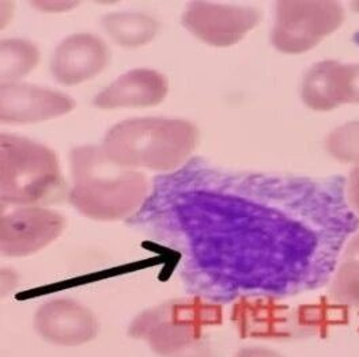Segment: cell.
Instances as JSON below:
<instances>
[{"label": "cell", "mask_w": 359, "mask_h": 357, "mask_svg": "<svg viewBox=\"0 0 359 357\" xmlns=\"http://www.w3.org/2000/svg\"><path fill=\"white\" fill-rule=\"evenodd\" d=\"M13 1H0V27H4L13 17Z\"/></svg>", "instance_id": "21"}, {"label": "cell", "mask_w": 359, "mask_h": 357, "mask_svg": "<svg viewBox=\"0 0 359 357\" xmlns=\"http://www.w3.org/2000/svg\"><path fill=\"white\" fill-rule=\"evenodd\" d=\"M233 357H285L283 355H280L279 352L273 351V349H269L266 346H257V345H253V346H245V348H241L240 351H237L234 354Z\"/></svg>", "instance_id": "20"}, {"label": "cell", "mask_w": 359, "mask_h": 357, "mask_svg": "<svg viewBox=\"0 0 359 357\" xmlns=\"http://www.w3.org/2000/svg\"><path fill=\"white\" fill-rule=\"evenodd\" d=\"M66 219L45 206H17L0 219V251L6 257H26L56 241Z\"/></svg>", "instance_id": "7"}, {"label": "cell", "mask_w": 359, "mask_h": 357, "mask_svg": "<svg viewBox=\"0 0 359 357\" xmlns=\"http://www.w3.org/2000/svg\"><path fill=\"white\" fill-rule=\"evenodd\" d=\"M69 169L72 185L68 201L89 219H128L140 209L149 195L146 176L113 163L101 146L72 148Z\"/></svg>", "instance_id": "1"}, {"label": "cell", "mask_w": 359, "mask_h": 357, "mask_svg": "<svg viewBox=\"0 0 359 357\" xmlns=\"http://www.w3.org/2000/svg\"><path fill=\"white\" fill-rule=\"evenodd\" d=\"M346 200L353 214L359 216V166L351 172L348 177L346 186Z\"/></svg>", "instance_id": "18"}, {"label": "cell", "mask_w": 359, "mask_h": 357, "mask_svg": "<svg viewBox=\"0 0 359 357\" xmlns=\"http://www.w3.org/2000/svg\"><path fill=\"white\" fill-rule=\"evenodd\" d=\"M347 104H359V64H347Z\"/></svg>", "instance_id": "19"}, {"label": "cell", "mask_w": 359, "mask_h": 357, "mask_svg": "<svg viewBox=\"0 0 359 357\" xmlns=\"http://www.w3.org/2000/svg\"><path fill=\"white\" fill-rule=\"evenodd\" d=\"M217 307L201 298L161 303L139 314L128 335L149 344L159 357H217L205 326Z\"/></svg>", "instance_id": "4"}, {"label": "cell", "mask_w": 359, "mask_h": 357, "mask_svg": "<svg viewBox=\"0 0 359 357\" xmlns=\"http://www.w3.org/2000/svg\"><path fill=\"white\" fill-rule=\"evenodd\" d=\"M40 50L27 40L10 38L0 43V85L18 83L37 67Z\"/></svg>", "instance_id": "15"}, {"label": "cell", "mask_w": 359, "mask_h": 357, "mask_svg": "<svg viewBox=\"0 0 359 357\" xmlns=\"http://www.w3.org/2000/svg\"><path fill=\"white\" fill-rule=\"evenodd\" d=\"M347 64L325 60L314 64L301 83L304 104L316 112H330L347 104Z\"/></svg>", "instance_id": "12"}, {"label": "cell", "mask_w": 359, "mask_h": 357, "mask_svg": "<svg viewBox=\"0 0 359 357\" xmlns=\"http://www.w3.org/2000/svg\"><path fill=\"white\" fill-rule=\"evenodd\" d=\"M102 26L113 41L124 48L150 44L159 31L156 18L142 13H111L102 18Z\"/></svg>", "instance_id": "13"}, {"label": "cell", "mask_w": 359, "mask_h": 357, "mask_svg": "<svg viewBox=\"0 0 359 357\" xmlns=\"http://www.w3.org/2000/svg\"><path fill=\"white\" fill-rule=\"evenodd\" d=\"M262 21V13L250 7L211 1H192L182 24L202 43L226 48L240 43Z\"/></svg>", "instance_id": "6"}, {"label": "cell", "mask_w": 359, "mask_h": 357, "mask_svg": "<svg viewBox=\"0 0 359 357\" xmlns=\"http://www.w3.org/2000/svg\"><path fill=\"white\" fill-rule=\"evenodd\" d=\"M30 6L37 8L41 13H65L79 6V1H69V0H36L30 1Z\"/></svg>", "instance_id": "17"}, {"label": "cell", "mask_w": 359, "mask_h": 357, "mask_svg": "<svg viewBox=\"0 0 359 357\" xmlns=\"http://www.w3.org/2000/svg\"><path fill=\"white\" fill-rule=\"evenodd\" d=\"M169 82L156 69L137 68L117 78L98 92L93 105L102 111L121 108H149L159 105L168 95Z\"/></svg>", "instance_id": "11"}, {"label": "cell", "mask_w": 359, "mask_h": 357, "mask_svg": "<svg viewBox=\"0 0 359 357\" xmlns=\"http://www.w3.org/2000/svg\"><path fill=\"white\" fill-rule=\"evenodd\" d=\"M330 296L341 306L359 307V232L343 247L330 280Z\"/></svg>", "instance_id": "14"}, {"label": "cell", "mask_w": 359, "mask_h": 357, "mask_svg": "<svg viewBox=\"0 0 359 357\" xmlns=\"http://www.w3.org/2000/svg\"><path fill=\"white\" fill-rule=\"evenodd\" d=\"M37 333L59 346H79L98 335V319L82 303L74 299H52L39 307L34 315Z\"/></svg>", "instance_id": "8"}, {"label": "cell", "mask_w": 359, "mask_h": 357, "mask_svg": "<svg viewBox=\"0 0 359 357\" xmlns=\"http://www.w3.org/2000/svg\"><path fill=\"white\" fill-rule=\"evenodd\" d=\"M75 102L65 92L25 83L0 85V121L34 124L72 112Z\"/></svg>", "instance_id": "9"}, {"label": "cell", "mask_w": 359, "mask_h": 357, "mask_svg": "<svg viewBox=\"0 0 359 357\" xmlns=\"http://www.w3.org/2000/svg\"><path fill=\"white\" fill-rule=\"evenodd\" d=\"M69 189L53 150L17 134H0V201L44 206L68 197Z\"/></svg>", "instance_id": "3"}, {"label": "cell", "mask_w": 359, "mask_h": 357, "mask_svg": "<svg viewBox=\"0 0 359 357\" xmlns=\"http://www.w3.org/2000/svg\"><path fill=\"white\" fill-rule=\"evenodd\" d=\"M328 154L343 163L359 164V121L347 122L328 134Z\"/></svg>", "instance_id": "16"}, {"label": "cell", "mask_w": 359, "mask_h": 357, "mask_svg": "<svg viewBox=\"0 0 359 357\" xmlns=\"http://www.w3.org/2000/svg\"><path fill=\"white\" fill-rule=\"evenodd\" d=\"M346 11L334 0H282L276 3L272 45L282 53L299 55L320 44L344 22Z\"/></svg>", "instance_id": "5"}, {"label": "cell", "mask_w": 359, "mask_h": 357, "mask_svg": "<svg viewBox=\"0 0 359 357\" xmlns=\"http://www.w3.org/2000/svg\"><path fill=\"white\" fill-rule=\"evenodd\" d=\"M109 60L111 53L104 40L90 33H78L67 37L56 48L50 71L59 83L75 86L101 74Z\"/></svg>", "instance_id": "10"}, {"label": "cell", "mask_w": 359, "mask_h": 357, "mask_svg": "<svg viewBox=\"0 0 359 357\" xmlns=\"http://www.w3.org/2000/svg\"><path fill=\"white\" fill-rule=\"evenodd\" d=\"M198 140V128L187 120L136 117L113 125L101 148L121 167L170 172L191 157Z\"/></svg>", "instance_id": "2"}]
</instances>
